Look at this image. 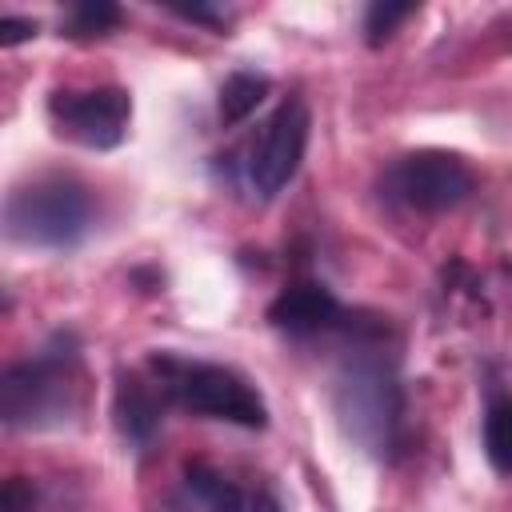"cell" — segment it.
I'll return each instance as SVG.
<instances>
[{"mask_svg": "<svg viewBox=\"0 0 512 512\" xmlns=\"http://www.w3.org/2000/svg\"><path fill=\"white\" fill-rule=\"evenodd\" d=\"M340 368L332 376V408L344 432L372 456H392L404 432V392L396 380V360L384 348V328L372 320H352Z\"/></svg>", "mask_w": 512, "mask_h": 512, "instance_id": "6da1fadb", "label": "cell"}, {"mask_svg": "<svg viewBox=\"0 0 512 512\" xmlns=\"http://www.w3.org/2000/svg\"><path fill=\"white\" fill-rule=\"evenodd\" d=\"M0 408L8 428L44 432L64 428L84 408V364L72 340L40 348L32 360H20L4 372Z\"/></svg>", "mask_w": 512, "mask_h": 512, "instance_id": "7a4b0ae2", "label": "cell"}, {"mask_svg": "<svg viewBox=\"0 0 512 512\" xmlns=\"http://www.w3.org/2000/svg\"><path fill=\"white\" fill-rule=\"evenodd\" d=\"M148 376L164 392L168 404L204 416V420H224L240 428H264L268 424V404L256 392V384L212 360H192L180 352H152L148 356Z\"/></svg>", "mask_w": 512, "mask_h": 512, "instance_id": "3957f363", "label": "cell"}, {"mask_svg": "<svg viewBox=\"0 0 512 512\" xmlns=\"http://www.w3.org/2000/svg\"><path fill=\"white\" fill-rule=\"evenodd\" d=\"M92 196L72 176H36L8 192L4 200V232L24 248L64 252L76 248L92 228Z\"/></svg>", "mask_w": 512, "mask_h": 512, "instance_id": "277c9868", "label": "cell"}, {"mask_svg": "<svg viewBox=\"0 0 512 512\" xmlns=\"http://www.w3.org/2000/svg\"><path fill=\"white\" fill-rule=\"evenodd\" d=\"M384 196L404 204L408 212H448L456 204H464L476 188V172L464 156L444 152V148H420L408 156H396L380 180Z\"/></svg>", "mask_w": 512, "mask_h": 512, "instance_id": "5b68a950", "label": "cell"}, {"mask_svg": "<svg viewBox=\"0 0 512 512\" xmlns=\"http://www.w3.org/2000/svg\"><path fill=\"white\" fill-rule=\"evenodd\" d=\"M308 108L300 100H284L264 124L260 132L248 140L244 148V184L260 196V200H272L300 168L304 160V148H308Z\"/></svg>", "mask_w": 512, "mask_h": 512, "instance_id": "8992f818", "label": "cell"}, {"mask_svg": "<svg viewBox=\"0 0 512 512\" xmlns=\"http://www.w3.org/2000/svg\"><path fill=\"white\" fill-rule=\"evenodd\" d=\"M48 120L56 136L80 144V148H116L128 136L132 100L124 88L100 84V88H56L48 96Z\"/></svg>", "mask_w": 512, "mask_h": 512, "instance_id": "52a82bcc", "label": "cell"}, {"mask_svg": "<svg viewBox=\"0 0 512 512\" xmlns=\"http://www.w3.org/2000/svg\"><path fill=\"white\" fill-rule=\"evenodd\" d=\"M268 320L288 336H324L344 332L352 324V312H344L324 284H292L272 300Z\"/></svg>", "mask_w": 512, "mask_h": 512, "instance_id": "ba28073f", "label": "cell"}, {"mask_svg": "<svg viewBox=\"0 0 512 512\" xmlns=\"http://www.w3.org/2000/svg\"><path fill=\"white\" fill-rule=\"evenodd\" d=\"M160 404L164 392L156 388V380H140V376H120L116 388V424L124 432V440H132L136 448H144L156 428H160Z\"/></svg>", "mask_w": 512, "mask_h": 512, "instance_id": "9c48e42d", "label": "cell"}, {"mask_svg": "<svg viewBox=\"0 0 512 512\" xmlns=\"http://www.w3.org/2000/svg\"><path fill=\"white\" fill-rule=\"evenodd\" d=\"M484 456L500 476H512V396L492 392L484 408Z\"/></svg>", "mask_w": 512, "mask_h": 512, "instance_id": "30bf717a", "label": "cell"}, {"mask_svg": "<svg viewBox=\"0 0 512 512\" xmlns=\"http://www.w3.org/2000/svg\"><path fill=\"white\" fill-rule=\"evenodd\" d=\"M184 484H188V492H192L208 512H244L240 488H236L228 476H220L216 468H208V464H188V468H184Z\"/></svg>", "mask_w": 512, "mask_h": 512, "instance_id": "8fae6325", "label": "cell"}, {"mask_svg": "<svg viewBox=\"0 0 512 512\" xmlns=\"http://www.w3.org/2000/svg\"><path fill=\"white\" fill-rule=\"evenodd\" d=\"M268 96V80L256 72H232L220 88V124L232 128L256 112V104Z\"/></svg>", "mask_w": 512, "mask_h": 512, "instance_id": "7c38bea8", "label": "cell"}, {"mask_svg": "<svg viewBox=\"0 0 512 512\" xmlns=\"http://www.w3.org/2000/svg\"><path fill=\"white\" fill-rule=\"evenodd\" d=\"M416 8L412 4H372L368 8V16H364V32H368V40L372 44H380L384 36H392L396 32V24L400 20H408Z\"/></svg>", "mask_w": 512, "mask_h": 512, "instance_id": "4fadbf2b", "label": "cell"}, {"mask_svg": "<svg viewBox=\"0 0 512 512\" xmlns=\"http://www.w3.org/2000/svg\"><path fill=\"white\" fill-rule=\"evenodd\" d=\"M116 20H120V12H116L112 4H80V8H72L68 28H72L76 36H100V32L112 28Z\"/></svg>", "mask_w": 512, "mask_h": 512, "instance_id": "5bb4252c", "label": "cell"}, {"mask_svg": "<svg viewBox=\"0 0 512 512\" xmlns=\"http://www.w3.org/2000/svg\"><path fill=\"white\" fill-rule=\"evenodd\" d=\"M4 512H32V492L24 488V480H8L4 488Z\"/></svg>", "mask_w": 512, "mask_h": 512, "instance_id": "9a60e30c", "label": "cell"}, {"mask_svg": "<svg viewBox=\"0 0 512 512\" xmlns=\"http://www.w3.org/2000/svg\"><path fill=\"white\" fill-rule=\"evenodd\" d=\"M0 32H4V40L12 44V40H24V36H32V32H36V24H32V20H16V16H4V20H0Z\"/></svg>", "mask_w": 512, "mask_h": 512, "instance_id": "2e32d148", "label": "cell"}, {"mask_svg": "<svg viewBox=\"0 0 512 512\" xmlns=\"http://www.w3.org/2000/svg\"><path fill=\"white\" fill-rule=\"evenodd\" d=\"M180 16H188V20H204V24H224V20H228L224 8H184Z\"/></svg>", "mask_w": 512, "mask_h": 512, "instance_id": "e0dca14e", "label": "cell"}, {"mask_svg": "<svg viewBox=\"0 0 512 512\" xmlns=\"http://www.w3.org/2000/svg\"><path fill=\"white\" fill-rule=\"evenodd\" d=\"M248 512H284V508H280L272 496H256V504H252Z\"/></svg>", "mask_w": 512, "mask_h": 512, "instance_id": "ac0fdd59", "label": "cell"}]
</instances>
